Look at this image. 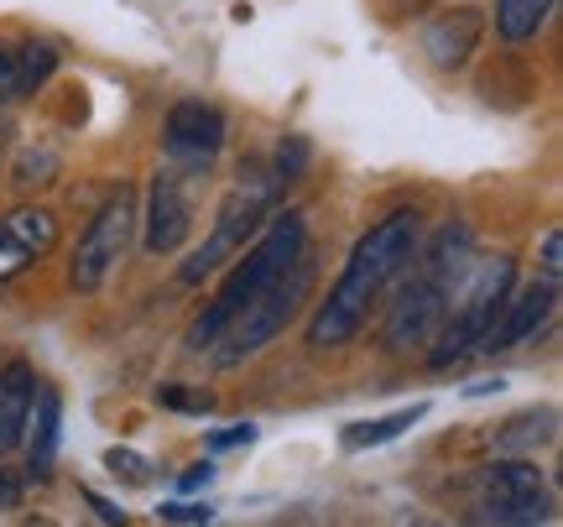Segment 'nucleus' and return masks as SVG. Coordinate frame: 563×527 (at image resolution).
<instances>
[{
  "label": "nucleus",
  "instance_id": "obj_1",
  "mask_svg": "<svg viewBox=\"0 0 563 527\" xmlns=\"http://www.w3.org/2000/svg\"><path fill=\"white\" fill-rule=\"evenodd\" d=\"M418 241H422V220L412 215V209L386 215L371 235H361L355 251H350V262H344V272H340V283L329 287V298L319 304L313 325H308V345L313 350L350 345V340L361 334L371 304L386 293V283H391V277H402L407 266H412Z\"/></svg>",
  "mask_w": 563,
  "mask_h": 527
},
{
  "label": "nucleus",
  "instance_id": "obj_2",
  "mask_svg": "<svg viewBox=\"0 0 563 527\" xmlns=\"http://www.w3.org/2000/svg\"><path fill=\"white\" fill-rule=\"evenodd\" d=\"M412 262H418V256H412ZM470 262H475V235H470V224H460V220L443 224L439 235H433V245L422 251L418 272L402 283L391 314H386V345L391 350L428 345V340L439 334L443 314H449V298H454L460 277L470 272Z\"/></svg>",
  "mask_w": 563,
  "mask_h": 527
},
{
  "label": "nucleus",
  "instance_id": "obj_3",
  "mask_svg": "<svg viewBox=\"0 0 563 527\" xmlns=\"http://www.w3.org/2000/svg\"><path fill=\"white\" fill-rule=\"evenodd\" d=\"M302 245H308V224H302L298 209L277 215L262 241L235 256V272H230V277L220 283L214 304H209L199 319H194V329H188V350H209V345H214V340H220V329L230 325V319H235V314H241V308L251 304V298H256V293L272 283V277H277L282 266L298 256Z\"/></svg>",
  "mask_w": 563,
  "mask_h": 527
},
{
  "label": "nucleus",
  "instance_id": "obj_4",
  "mask_svg": "<svg viewBox=\"0 0 563 527\" xmlns=\"http://www.w3.org/2000/svg\"><path fill=\"white\" fill-rule=\"evenodd\" d=\"M313 277H319V266H313V251L302 245L298 256L282 266L277 277H272V283H266L262 293H256V298L220 329V340L209 345L214 350V365L230 371V365H245L251 355H262L282 329L298 319V308L308 304V293H313Z\"/></svg>",
  "mask_w": 563,
  "mask_h": 527
},
{
  "label": "nucleus",
  "instance_id": "obj_5",
  "mask_svg": "<svg viewBox=\"0 0 563 527\" xmlns=\"http://www.w3.org/2000/svg\"><path fill=\"white\" fill-rule=\"evenodd\" d=\"M511 283H517V266L506 262V256H496V262H470V272L460 277L454 298H449V314H443L439 334H433L439 350H433L428 361L439 365V371H449V365L481 355L485 334L496 325V314H501Z\"/></svg>",
  "mask_w": 563,
  "mask_h": 527
},
{
  "label": "nucleus",
  "instance_id": "obj_6",
  "mask_svg": "<svg viewBox=\"0 0 563 527\" xmlns=\"http://www.w3.org/2000/svg\"><path fill=\"white\" fill-rule=\"evenodd\" d=\"M272 188H277L272 178H245V183H235V188L224 194L220 220H214V230H209V241L194 251V262H183V283H203L209 272H220L224 262H235V256H241L245 241L262 230V215H266V204H272Z\"/></svg>",
  "mask_w": 563,
  "mask_h": 527
},
{
  "label": "nucleus",
  "instance_id": "obj_7",
  "mask_svg": "<svg viewBox=\"0 0 563 527\" xmlns=\"http://www.w3.org/2000/svg\"><path fill=\"white\" fill-rule=\"evenodd\" d=\"M131 235H136V194H131V188H115V194L95 209L89 230L79 235V251H74V266H68V283L79 287V293H100L104 277L125 262Z\"/></svg>",
  "mask_w": 563,
  "mask_h": 527
},
{
  "label": "nucleus",
  "instance_id": "obj_8",
  "mask_svg": "<svg viewBox=\"0 0 563 527\" xmlns=\"http://www.w3.org/2000/svg\"><path fill=\"white\" fill-rule=\"evenodd\" d=\"M543 470L527 460H496L475 475V517L481 523H548Z\"/></svg>",
  "mask_w": 563,
  "mask_h": 527
},
{
  "label": "nucleus",
  "instance_id": "obj_9",
  "mask_svg": "<svg viewBox=\"0 0 563 527\" xmlns=\"http://www.w3.org/2000/svg\"><path fill=\"white\" fill-rule=\"evenodd\" d=\"M162 146H167V157L178 167H188V173H194V167H209L214 152L224 146V116L203 100H178L167 110Z\"/></svg>",
  "mask_w": 563,
  "mask_h": 527
},
{
  "label": "nucleus",
  "instance_id": "obj_10",
  "mask_svg": "<svg viewBox=\"0 0 563 527\" xmlns=\"http://www.w3.org/2000/svg\"><path fill=\"white\" fill-rule=\"evenodd\" d=\"M194 230V199H188V173L178 167H162L152 178V199H146V235L141 245L152 256H173Z\"/></svg>",
  "mask_w": 563,
  "mask_h": 527
},
{
  "label": "nucleus",
  "instance_id": "obj_11",
  "mask_svg": "<svg viewBox=\"0 0 563 527\" xmlns=\"http://www.w3.org/2000/svg\"><path fill=\"white\" fill-rule=\"evenodd\" d=\"M553 314H559V277H538V283H527L517 298L506 293L501 314H496V325H490V334H485V350L527 345L532 334H543Z\"/></svg>",
  "mask_w": 563,
  "mask_h": 527
},
{
  "label": "nucleus",
  "instance_id": "obj_12",
  "mask_svg": "<svg viewBox=\"0 0 563 527\" xmlns=\"http://www.w3.org/2000/svg\"><path fill=\"white\" fill-rule=\"evenodd\" d=\"M58 245V215L53 209H11L0 220V283L21 277Z\"/></svg>",
  "mask_w": 563,
  "mask_h": 527
},
{
  "label": "nucleus",
  "instance_id": "obj_13",
  "mask_svg": "<svg viewBox=\"0 0 563 527\" xmlns=\"http://www.w3.org/2000/svg\"><path fill=\"white\" fill-rule=\"evenodd\" d=\"M481 32H485V17L475 6H454V11H443V17L428 21V32H422V53L433 68H464L470 53L481 47Z\"/></svg>",
  "mask_w": 563,
  "mask_h": 527
},
{
  "label": "nucleus",
  "instance_id": "obj_14",
  "mask_svg": "<svg viewBox=\"0 0 563 527\" xmlns=\"http://www.w3.org/2000/svg\"><path fill=\"white\" fill-rule=\"evenodd\" d=\"M58 428H63V403L53 386L37 382V397H32V418H26V470L47 481L53 475V460H58Z\"/></svg>",
  "mask_w": 563,
  "mask_h": 527
},
{
  "label": "nucleus",
  "instance_id": "obj_15",
  "mask_svg": "<svg viewBox=\"0 0 563 527\" xmlns=\"http://www.w3.org/2000/svg\"><path fill=\"white\" fill-rule=\"evenodd\" d=\"M32 397H37V376L26 361H11L0 371V449H16L32 418Z\"/></svg>",
  "mask_w": 563,
  "mask_h": 527
},
{
  "label": "nucleus",
  "instance_id": "obj_16",
  "mask_svg": "<svg viewBox=\"0 0 563 527\" xmlns=\"http://www.w3.org/2000/svg\"><path fill=\"white\" fill-rule=\"evenodd\" d=\"M553 439H559V413H553V407H532V413L511 418V424L496 433V449H501V454H538V449H548Z\"/></svg>",
  "mask_w": 563,
  "mask_h": 527
},
{
  "label": "nucleus",
  "instance_id": "obj_17",
  "mask_svg": "<svg viewBox=\"0 0 563 527\" xmlns=\"http://www.w3.org/2000/svg\"><path fill=\"white\" fill-rule=\"evenodd\" d=\"M428 407L412 403V407H397V413H386V418H371V424H350L344 428V449H382L391 439H402L407 428L418 424Z\"/></svg>",
  "mask_w": 563,
  "mask_h": 527
},
{
  "label": "nucleus",
  "instance_id": "obj_18",
  "mask_svg": "<svg viewBox=\"0 0 563 527\" xmlns=\"http://www.w3.org/2000/svg\"><path fill=\"white\" fill-rule=\"evenodd\" d=\"M553 17V0H496V32L506 42H527L538 37Z\"/></svg>",
  "mask_w": 563,
  "mask_h": 527
},
{
  "label": "nucleus",
  "instance_id": "obj_19",
  "mask_svg": "<svg viewBox=\"0 0 563 527\" xmlns=\"http://www.w3.org/2000/svg\"><path fill=\"white\" fill-rule=\"evenodd\" d=\"M53 68H58V47H53V42H26V47H16V79H11V100L37 95L42 84L53 79Z\"/></svg>",
  "mask_w": 563,
  "mask_h": 527
},
{
  "label": "nucleus",
  "instance_id": "obj_20",
  "mask_svg": "<svg viewBox=\"0 0 563 527\" xmlns=\"http://www.w3.org/2000/svg\"><path fill=\"white\" fill-rule=\"evenodd\" d=\"M157 407L203 418V413H214V397H209V392H194V386H183V382H167V386H157Z\"/></svg>",
  "mask_w": 563,
  "mask_h": 527
},
{
  "label": "nucleus",
  "instance_id": "obj_21",
  "mask_svg": "<svg viewBox=\"0 0 563 527\" xmlns=\"http://www.w3.org/2000/svg\"><path fill=\"white\" fill-rule=\"evenodd\" d=\"M104 465L115 470L121 481H131V486H146V481H152V465H146L141 454H131V449H110V454H104Z\"/></svg>",
  "mask_w": 563,
  "mask_h": 527
},
{
  "label": "nucleus",
  "instance_id": "obj_22",
  "mask_svg": "<svg viewBox=\"0 0 563 527\" xmlns=\"http://www.w3.org/2000/svg\"><path fill=\"white\" fill-rule=\"evenodd\" d=\"M302 167H308V142H302V136H287V142H282V152H277V178H298Z\"/></svg>",
  "mask_w": 563,
  "mask_h": 527
},
{
  "label": "nucleus",
  "instance_id": "obj_23",
  "mask_svg": "<svg viewBox=\"0 0 563 527\" xmlns=\"http://www.w3.org/2000/svg\"><path fill=\"white\" fill-rule=\"evenodd\" d=\"M157 517H162V523H209L214 512L199 507V502H167V507H162Z\"/></svg>",
  "mask_w": 563,
  "mask_h": 527
},
{
  "label": "nucleus",
  "instance_id": "obj_24",
  "mask_svg": "<svg viewBox=\"0 0 563 527\" xmlns=\"http://www.w3.org/2000/svg\"><path fill=\"white\" fill-rule=\"evenodd\" d=\"M256 439V424H235V428H220V433H209V449H241Z\"/></svg>",
  "mask_w": 563,
  "mask_h": 527
},
{
  "label": "nucleus",
  "instance_id": "obj_25",
  "mask_svg": "<svg viewBox=\"0 0 563 527\" xmlns=\"http://www.w3.org/2000/svg\"><path fill=\"white\" fill-rule=\"evenodd\" d=\"M559 256H563V235H559V230H548V235H543V277H559V272H563Z\"/></svg>",
  "mask_w": 563,
  "mask_h": 527
},
{
  "label": "nucleus",
  "instance_id": "obj_26",
  "mask_svg": "<svg viewBox=\"0 0 563 527\" xmlns=\"http://www.w3.org/2000/svg\"><path fill=\"white\" fill-rule=\"evenodd\" d=\"M11 79H16V53L0 47V100H11Z\"/></svg>",
  "mask_w": 563,
  "mask_h": 527
},
{
  "label": "nucleus",
  "instance_id": "obj_27",
  "mask_svg": "<svg viewBox=\"0 0 563 527\" xmlns=\"http://www.w3.org/2000/svg\"><path fill=\"white\" fill-rule=\"evenodd\" d=\"M84 502H89V507L100 512V523H125V512L115 507V502H104V496H95V491H89V496H84Z\"/></svg>",
  "mask_w": 563,
  "mask_h": 527
},
{
  "label": "nucleus",
  "instance_id": "obj_28",
  "mask_svg": "<svg viewBox=\"0 0 563 527\" xmlns=\"http://www.w3.org/2000/svg\"><path fill=\"white\" fill-rule=\"evenodd\" d=\"M214 481V465H188V475H183V491H203Z\"/></svg>",
  "mask_w": 563,
  "mask_h": 527
},
{
  "label": "nucleus",
  "instance_id": "obj_29",
  "mask_svg": "<svg viewBox=\"0 0 563 527\" xmlns=\"http://www.w3.org/2000/svg\"><path fill=\"white\" fill-rule=\"evenodd\" d=\"M11 136H16V125L0 116V173H5V152H11Z\"/></svg>",
  "mask_w": 563,
  "mask_h": 527
}]
</instances>
